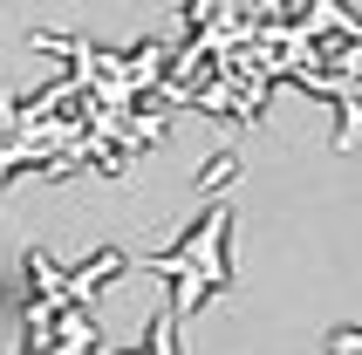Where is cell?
Here are the masks:
<instances>
[{
  "label": "cell",
  "instance_id": "6da1fadb",
  "mask_svg": "<svg viewBox=\"0 0 362 355\" xmlns=\"http://www.w3.org/2000/svg\"><path fill=\"white\" fill-rule=\"evenodd\" d=\"M233 185V178H226ZM219 185V205H212V219L199 226V239L192 246H178V253H144V274H158L178 287V301H171V315H178V328L192 315H199L205 294H226L233 287V267H226V233H233V198H226Z\"/></svg>",
  "mask_w": 362,
  "mask_h": 355
},
{
  "label": "cell",
  "instance_id": "7a4b0ae2",
  "mask_svg": "<svg viewBox=\"0 0 362 355\" xmlns=\"http://www.w3.org/2000/svg\"><path fill=\"white\" fill-rule=\"evenodd\" d=\"M123 267H130V253H103L96 267H82V274H55L48 253H28V274H35V287H41V301L28 308V335L48 342V321H55L62 308H89V294H96L110 274H123Z\"/></svg>",
  "mask_w": 362,
  "mask_h": 355
},
{
  "label": "cell",
  "instance_id": "3957f363",
  "mask_svg": "<svg viewBox=\"0 0 362 355\" xmlns=\"http://www.w3.org/2000/svg\"><path fill=\"white\" fill-rule=\"evenodd\" d=\"M335 355H362V335H356V328H342V335H335Z\"/></svg>",
  "mask_w": 362,
  "mask_h": 355
}]
</instances>
